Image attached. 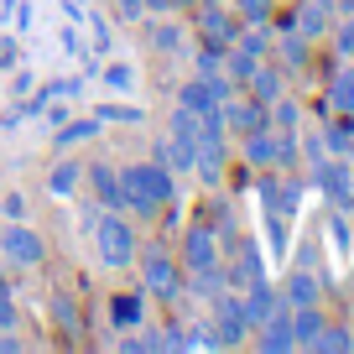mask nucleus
I'll list each match as a JSON object with an SVG mask.
<instances>
[{"label":"nucleus","instance_id":"nucleus-1","mask_svg":"<svg viewBox=\"0 0 354 354\" xmlns=\"http://www.w3.org/2000/svg\"><path fill=\"white\" fill-rule=\"evenodd\" d=\"M120 183H125V209L136 219H156L167 203H177V177L162 162H125Z\"/></svg>","mask_w":354,"mask_h":354},{"label":"nucleus","instance_id":"nucleus-2","mask_svg":"<svg viewBox=\"0 0 354 354\" xmlns=\"http://www.w3.org/2000/svg\"><path fill=\"white\" fill-rule=\"evenodd\" d=\"M88 234H94V250H100V266H110V271H125V266L141 255V240H136L131 219H125L120 209H104L100 219L88 224Z\"/></svg>","mask_w":354,"mask_h":354},{"label":"nucleus","instance_id":"nucleus-3","mask_svg":"<svg viewBox=\"0 0 354 354\" xmlns=\"http://www.w3.org/2000/svg\"><path fill=\"white\" fill-rule=\"evenodd\" d=\"M136 261H141V287H146V297L177 302L183 292H188V281H183V261H172V250H167V245H146Z\"/></svg>","mask_w":354,"mask_h":354},{"label":"nucleus","instance_id":"nucleus-4","mask_svg":"<svg viewBox=\"0 0 354 354\" xmlns=\"http://www.w3.org/2000/svg\"><path fill=\"white\" fill-rule=\"evenodd\" d=\"M0 255L11 266H42L47 261V240L26 219H6L0 224Z\"/></svg>","mask_w":354,"mask_h":354},{"label":"nucleus","instance_id":"nucleus-5","mask_svg":"<svg viewBox=\"0 0 354 354\" xmlns=\"http://www.w3.org/2000/svg\"><path fill=\"white\" fill-rule=\"evenodd\" d=\"M219 230L209 219H198L183 234V277H198V271H219Z\"/></svg>","mask_w":354,"mask_h":354},{"label":"nucleus","instance_id":"nucleus-6","mask_svg":"<svg viewBox=\"0 0 354 354\" xmlns=\"http://www.w3.org/2000/svg\"><path fill=\"white\" fill-rule=\"evenodd\" d=\"M313 177H318V188L328 193L339 209H349V203H354V172H349L344 156H323V162H313Z\"/></svg>","mask_w":354,"mask_h":354},{"label":"nucleus","instance_id":"nucleus-7","mask_svg":"<svg viewBox=\"0 0 354 354\" xmlns=\"http://www.w3.org/2000/svg\"><path fill=\"white\" fill-rule=\"evenodd\" d=\"M219 115H224V131H234V136H250V131H261V125H271V110H266L261 100H250V94H245V100H224L219 104Z\"/></svg>","mask_w":354,"mask_h":354},{"label":"nucleus","instance_id":"nucleus-8","mask_svg":"<svg viewBox=\"0 0 354 354\" xmlns=\"http://www.w3.org/2000/svg\"><path fill=\"white\" fill-rule=\"evenodd\" d=\"M88 193H94L88 203H100V209H120V214H125L120 167H110V162H88Z\"/></svg>","mask_w":354,"mask_h":354},{"label":"nucleus","instance_id":"nucleus-9","mask_svg":"<svg viewBox=\"0 0 354 354\" xmlns=\"http://www.w3.org/2000/svg\"><path fill=\"white\" fill-rule=\"evenodd\" d=\"M292 32L297 37H308V42H318V37H328V26H333V6L328 0H292Z\"/></svg>","mask_w":354,"mask_h":354},{"label":"nucleus","instance_id":"nucleus-10","mask_svg":"<svg viewBox=\"0 0 354 354\" xmlns=\"http://www.w3.org/2000/svg\"><path fill=\"white\" fill-rule=\"evenodd\" d=\"M261 277H266V261H261V250H255V240H240V245H234V261L224 266V287L245 292L250 281H261Z\"/></svg>","mask_w":354,"mask_h":354},{"label":"nucleus","instance_id":"nucleus-11","mask_svg":"<svg viewBox=\"0 0 354 354\" xmlns=\"http://www.w3.org/2000/svg\"><path fill=\"white\" fill-rule=\"evenodd\" d=\"M240 16H234V6H198V37L203 42H219V47H230L234 37H240Z\"/></svg>","mask_w":354,"mask_h":354},{"label":"nucleus","instance_id":"nucleus-12","mask_svg":"<svg viewBox=\"0 0 354 354\" xmlns=\"http://www.w3.org/2000/svg\"><path fill=\"white\" fill-rule=\"evenodd\" d=\"M240 308H245V323H250V328H261L271 313H281V287H271L266 277L250 281V287L240 292Z\"/></svg>","mask_w":354,"mask_h":354},{"label":"nucleus","instance_id":"nucleus-13","mask_svg":"<svg viewBox=\"0 0 354 354\" xmlns=\"http://www.w3.org/2000/svg\"><path fill=\"white\" fill-rule=\"evenodd\" d=\"M255 349L261 354H287V349H297V333H292V318H287V308L281 313H271V318L255 328Z\"/></svg>","mask_w":354,"mask_h":354},{"label":"nucleus","instance_id":"nucleus-14","mask_svg":"<svg viewBox=\"0 0 354 354\" xmlns=\"http://www.w3.org/2000/svg\"><path fill=\"white\" fill-rule=\"evenodd\" d=\"M245 88H250V100H261L266 110H271V104L287 94V68H281V63H255V73H250Z\"/></svg>","mask_w":354,"mask_h":354},{"label":"nucleus","instance_id":"nucleus-15","mask_svg":"<svg viewBox=\"0 0 354 354\" xmlns=\"http://www.w3.org/2000/svg\"><path fill=\"white\" fill-rule=\"evenodd\" d=\"M193 156H198V146H193V141H183V136H172V131H167V136H156L151 162H162L172 177H177V172H193Z\"/></svg>","mask_w":354,"mask_h":354},{"label":"nucleus","instance_id":"nucleus-16","mask_svg":"<svg viewBox=\"0 0 354 354\" xmlns=\"http://www.w3.org/2000/svg\"><path fill=\"white\" fill-rule=\"evenodd\" d=\"M146 318V287L141 292H115L110 297V323L115 328H141Z\"/></svg>","mask_w":354,"mask_h":354},{"label":"nucleus","instance_id":"nucleus-17","mask_svg":"<svg viewBox=\"0 0 354 354\" xmlns=\"http://www.w3.org/2000/svg\"><path fill=\"white\" fill-rule=\"evenodd\" d=\"M323 146H328V156H344V162H349L354 156V115L333 110V120H323Z\"/></svg>","mask_w":354,"mask_h":354},{"label":"nucleus","instance_id":"nucleus-18","mask_svg":"<svg viewBox=\"0 0 354 354\" xmlns=\"http://www.w3.org/2000/svg\"><path fill=\"white\" fill-rule=\"evenodd\" d=\"M240 151H245V162L250 167H277V125H261V131H250V136H240Z\"/></svg>","mask_w":354,"mask_h":354},{"label":"nucleus","instance_id":"nucleus-19","mask_svg":"<svg viewBox=\"0 0 354 354\" xmlns=\"http://www.w3.org/2000/svg\"><path fill=\"white\" fill-rule=\"evenodd\" d=\"M100 131H104L100 115H88V120H63V125L53 131V146H57V151H68V146H78V141H94Z\"/></svg>","mask_w":354,"mask_h":354},{"label":"nucleus","instance_id":"nucleus-20","mask_svg":"<svg viewBox=\"0 0 354 354\" xmlns=\"http://www.w3.org/2000/svg\"><path fill=\"white\" fill-rule=\"evenodd\" d=\"M193 172L203 177V188H219V177H224V141H203L198 156H193Z\"/></svg>","mask_w":354,"mask_h":354},{"label":"nucleus","instance_id":"nucleus-21","mask_svg":"<svg viewBox=\"0 0 354 354\" xmlns=\"http://www.w3.org/2000/svg\"><path fill=\"white\" fill-rule=\"evenodd\" d=\"M302 349H313V354H349V349H354V333L339 328V323H323V328L313 333Z\"/></svg>","mask_w":354,"mask_h":354},{"label":"nucleus","instance_id":"nucleus-22","mask_svg":"<svg viewBox=\"0 0 354 354\" xmlns=\"http://www.w3.org/2000/svg\"><path fill=\"white\" fill-rule=\"evenodd\" d=\"M328 104L339 115H354V63H339L328 78Z\"/></svg>","mask_w":354,"mask_h":354},{"label":"nucleus","instance_id":"nucleus-23","mask_svg":"<svg viewBox=\"0 0 354 354\" xmlns=\"http://www.w3.org/2000/svg\"><path fill=\"white\" fill-rule=\"evenodd\" d=\"M308 302H318V281H313L308 271H292V277L281 281V308H308Z\"/></svg>","mask_w":354,"mask_h":354},{"label":"nucleus","instance_id":"nucleus-24","mask_svg":"<svg viewBox=\"0 0 354 354\" xmlns=\"http://www.w3.org/2000/svg\"><path fill=\"white\" fill-rule=\"evenodd\" d=\"M271 47H277V63L287 68V73L292 68H308V37H297L292 26H287V37H271Z\"/></svg>","mask_w":354,"mask_h":354},{"label":"nucleus","instance_id":"nucleus-25","mask_svg":"<svg viewBox=\"0 0 354 354\" xmlns=\"http://www.w3.org/2000/svg\"><path fill=\"white\" fill-rule=\"evenodd\" d=\"M177 104H188V110L209 115L214 104H219V94H214V84H209V78H188V84L177 88Z\"/></svg>","mask_w":354,"mask_h":354},{"label":"nucleus","instance_id":"nucleus-26","mask_svg":"<svg viewBox=\"0 0 354 354\" xmlns=\"http://www.w3.org/2000/svg\"><path fill=\"white\" fill-rule=\"evenodd\" d=\"M287 318H292V333H297V349H302V344H308L313 333L323 328V323H328L318 302H308V308H287Z\"/></svg>","mask_w":354,"mask_h":354},{"label":"nucleus","instance_id":"nucleus-27","mask_svg":"<svg viewBox=\"0 0 354 354\" xmlns=\"http://www.w3.org/2000/svg\"><path fill=\"white\" fill-rule=\"evenodd\" d=\"M78 183H84V162H57L53 172H47V193H53V198H68Z\"/></svg>","mask_w":354,"mask_h":354},{"label":"nucleus","instance_id":"nucleus-28","mask_svg":"<svg viewBox=\"0 0 354 354\" xmlns=\"http://www.w3.org/2000/svg\"><path fill=\"white\" fill-rule=\"evenodd\" d=\"M328 42H333V57H339V63H354V16H333Z\"/></svg>","mask_w":354,"mask_h":354},{"label":"nucleus","instance_id":"nucleus-29","mask_svg":"<svg viewBox=\"0 0 354 354\" xmlns=\"http://www.w3.org/2000/svg\"><path fill=\"white\" fill-rule=\"evenodd\" d=\"M146 37H151V53H172V57L183 53V26L177 21H156Z\"/></svg>","mask_w":354,"mask_h":354},{"label":"nucleus","instance_id":"nucleus-30","mask_svg":"<svg viewBox=\"0 0 354 354\" xmlns=\"http://www.w3.org/2000/svg\"><path fill=\"white\" fill-rule=\"evenodd\" d=\"M271 125H277V131H297V136H302V104L281 94V100L271 104Z\"/></svg>","mask_w":354,"mask_h":354},{"label":"nucleus","instance_id":"nucleus-31","mask_svg":"<svg viewBox=\"0 0 354 354\" xmlns=\"http://www.w3.org/2000/svg\"><path fill=\"white\" fill-rule=\"evenodd\" d=\"M94 115H100V120H115V125H141L146 120L141 104H94Z\"/></svg>","mask_w":354,"mask_h":354},{"label":"nucleus","instance_id":"nucleus-32","mask_svg":"<svg viewBox=\"0 0 354 354\" xmlns=\"http://www.w3.org/2000/svg\"><path fill=\"white\" fill-rule=\"evenodd\" d=\"M234 6V16H240L245 26H266L271 21V0H230Z\"/></svg>","mask_w":354,"mask_h":354},{"label":"nucleus","instance_id":"nucleus-33","mask_svg":"<svg viewBox=\"0 0 354 354\" xmlns=\"http://www.w3.org/2000/svg\"><path fill=\"white\" fill-rule=\"evenodd\" d=\"M172 136H183V141L198 146V110H188V104H172Z\"/></svg>","mask_w":354,"mask_h":354},{"label":"nucleus","instance_id":"nucleus-34","mask_svg":"<svg viewBox=\"0 0 354 354\" xmlns=\"http://www.w3.org/2000/svg\"><path fill=\"white\" fill-rule=\"evenodd\" d=\"M104 84H110L115 94H131V88H136V68L131 63H110V68H104Z\"/></svg>","mask_w":354,"mask_h":354},{"label":"nucleus","instance_id":"nucleus-35","mask_svg":"<svg viewBox=\"0 0 354 354\" xmlns=\"http://www.w3.org/2000/svg\"><path fill=\"white\" fill-rule=\"evenodd\" d=\"M0 328H16V292H11V281H0Z\"/></svg>","mask_w":354,"mask_h":354},{"label":"nucleus","instance_id":"nucleus-36","mask_svg":"<svg viewBox=\"0 0 354 354\" xmlns=\"http://www.w3.org/2000/svg\"><path fill=\"white\" fill-rule=\"evenodd\" d=\"M0 219H26V198L21 193H6V198H0Z\"/></svg>","mask_w":354,"mask_h":354},{"label":"nucleus","instance_id":"nucleus-37","mask_svg":"<svg viewBox=\"0 0 354 354\" xmlns=\"http://www.w3.org/2000/svg\"><path fill=\"white\" fill-rule=\"evenodd\" d=\"M115 16H120V21H141L146 6H141V0H115Z\"/></svg>","mask_w":354,"mask_h":354},{"label":"nucleus","instance_id":"nucleus-38","mask_svg":"<svg viewBox=\"0 0 354 354\" xmlns=\"http://www.w3.org/2000/svg\"><path fill=\"white\" fill-rule=\"evenodd\" d=\"M84 21H88V32H94V42H100V47H110V26H104V16H100V11H88Z\"/></svg>","mask_w":354,"mask_h":354},{"label":"nucleus","instance_id":"nucleus-39","mask_svg":"<svg viewBox=\"0 0 354 354\" xmlns=\"http://www.w3.org/2000/svg\"><path fill=\"white\" fill-rule=\"evenodd\" d=\"M302 156H308V167H313V162H323V156H328L323 136H308V141H302Z\"/></svg>","mask_w":354,"mask_h":354},{"label":"nucleus","instance_id":"nucleus-40","mask_svg":"<svg viewBox=\"0 0 354 354\" xmlns=\"http://www.w3.org/2000/svg\"><path fill=\"white\" fill-rule=\"evenodd\" d=\"M53 313L63 318V328H78V313H73V302H68V297H53Z\"/></svg>","mask_w":354,"mask_h":354},{"label":"nucleus","instance_id":"nucleus-41","mask_svg":"<svg viewBox=\"0 0 354 354\" xmlns=\"http://www.w3.org/2000/svg\"><path fill=\"white\" fill-rule=\"evenodd\" d=\"M42 115H47V125H53V131H57V125H63V120H68V110H63V100H47V104H42Z\"/></svg>","mask_w":354,"mask_h":354},{"label":"nucleus","instance_id":"nucleus-42","mask_svg":"<svg viewBox=\"0 0 354 354\" xmlns=\"http://www.w3.org/2000/svg\"><path fill=\"white\" fill-rule=\"evenodd\" d=\"M16 349H21V339H16L11 328H0V354H16Z\"/></svg>","mask_w":354,"mask_h":354},{"label":"nucleus","instance_id":"nucleus-43","mask_svg":"<svg viewBox=\"0 0 354 354\" xmlns=\"http://www.w3.org/2000/svg\"><path fill=\"white\" fill-rule=\"evenodd\" d=\"M141 6H146V11H151V16H167V11H172V6H177V0H141Z\"/></svg>","mask_w":354,"mask_h":354},{"label":"nucleus","instance_id":"nucleus-44","mask_svg":"<svg viewBox=\"0 0 354 354\" xmlns=\"http://www.w3.org/2000/svg\"><path fill=\"white\" fill-rule=\"evenodd\" d=\"M193 6H230V0H193Z\"/></svg>","mask_w":354,"mask_h":354},{"label":"nucleus","instance_id":"nucleus-45","mask_svg":"<svg viewBox=\"0 0 354 354\" xmlns=\"http://www.w3.org/2000/svg\"><path fill=\"white\" fill-rule=\"evenodd\" d=\"M177 6H193V0H177Z\"/></svg>","mask_w":354,"mask_h":354}]
</instances>
